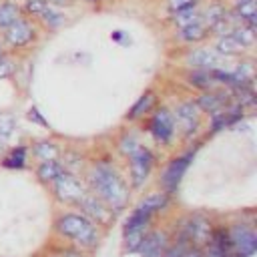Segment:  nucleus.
<instances>
[{
	"label": "nucleus",
	"mask_w": 257,
	"mask_h": 257,
	"mask_svg": "<svg viewBox=\"0 0 257 257\" xmlns=\"http://www.w3.org/2000/svg\"><path fill=\"white\" fill-rule=\"evenodd\" d=\"M169 243H171V231L167 227L153 225L149 229V233L145 235L137 255H141V257H163Z\"/></svg>",
	"instance_id": "dca6fc26"
},
{
	"label": "nucleus",
	"mask_w": 257,
	"mask_h": 257,
	"mask_svg": "<svg viewBox=\"0 0 257 257\" xmlns=\"http://www.w3.org/2000/svg\"><path fill=\"white\" fill-rule=\"evenodd\" d=\"M201 251H203V257H235L231 251V245H229L225 223H221V221L215 223V229Z\"/></svg>",
	"instance_id": "6ab92c4d"
},
{
	"label": "nucleus",
	"mask_w": 257,
	"mask_h": 257,
	"mask_svg": "<svg viewBox=\"0 0 257 257\" xmlns=\"http://www.w3.org/2000/svg\"><path fill=\"white\" fill-rule=\"evenodd\" d=\"M60 153H62V145L54 139H38V141L30 143V147H28V155L36 163L56 161V159H60Z\"/></svg>",
	"instance_id": "412c9836"
},
{
	"label": "nucleus",
	"mask_w": 257,
	"mask_h": 257,
	"mask_svg": "<svg viewBox=\"0 0 257 257\" xmlns=\"http://www.w3.org/2000/svg\"><path fill=\"white\" fill-rule=\"evenodd\" d=\"M199 18H201V4L191 6V8H185V10H179V12H175V14H171V16H169V20H171L173 28L187 26V24H191V22L199 20Z\"/></svg>",
	"instance_id": "2f4dec72"
},
{
	"label": "nucleus",
	"mask_w": 257,
	"mask_h": 257,
	"mask_svg": "<svg viewBox=\"0 0 257 257\" xmlns=\"http://www.w3.org/2000/svg\"><path fill=\"white\" fill-rule=\"evenodd\" d=\"M191 245L187 243V241H183V239H177V237H171V243H169V247H167V251L163 253V257H181L187 249H189Z\"/></svg>",
	"instance_id": "4c0bfd02"
},
{
	"label": "nucleus",
	"mask_w": 257,
	"mask_h": 257,
	"mask_svg": "<svg viewBox=\"0 0 257 257\" xmlns=\"http://www.w3.org/2000/svg\"><path fill=\"white\" fill-rule=\"evenodd\" d=\"M36 22L40 24V28H44L48 32H54V30L62 28L68 22V18H66V12L62 8H54V6L48 4V8L42 12V16Z\"/></svg>",
	"instance_id": "bb28decb"
},
{
	"label": "nucleus",
	"mask_w": 257,
	"mask_h": 257,
	"mask_svg": "<svg viewBox=\"0 0 257 257\" xmlns=\"http://www.w3.org/2000/svg\"><path fill=\"white\" fill-rule=\"evenodd\" d=\"M52 233L58 241L74 245L78 249H84L92 253L104 235V229H100L94 221H90L84 213L78 209H62L52 219Z\"/></svg>",
	"instance_id": "f03ea898"
},
{
	"label": "nucleus",
	"mask_w": 257,
	"mask_h": 257,
	"mask_svg": "<svg viewBox=\"0 0 257 257\" xmlns=\"http://www.w3.org/2000/svg\"><path fill=\"white\" fill-rule=\"evenodd\" d=\"M48 251H52L56 257H90L88 251L84 249H78L74 245H68V243H62V241H56L52 245H46Z\"/></svg>",
	"instance_id": "f704fd0d"
},
{
	"label": "nucleus",
	"mask_w": 257,
	"mask_h": 257,
	"mask_svg": "<svg viewBox=\"0 0 257 257\" xmlns=\"http://www.w3.org/2000/svg\"><path fill=\"white\" fill-rule=\"evenodd\" d=\"M0 34H2V40L0 42L4 44L6 50H10V52H22V50L32 48L38 42V38H40V26H38V22L22 16L14 24H10L6 30H2Z\"/></svg>",
	"instance_id": "9d476101"
},
{
	"label": "nucleus",
	"mask_w": 257,
	"mask_h": 257,
	"mask_svg": "<svg viewBox=\"0 0 257 257\" xmlns=\"http://www.w3.org/2000/svg\"><path fill=\"white\" fill-rule=\"evenodd\" d=\"M159 104V92L155 88H147L143 90L137 100L131 104V108L126 110L124 114V120L126 122H141L145 116H149L153 112V108Z\"/></svg>",
	"instance_id": "aec40b11"
},
{
	"label": "nucleus",
	"mask_w": 257,
	"mask_h": 257,
	"mask_svg": "<svg viewBox=\"0 0 257 257\" xmlns=\"http://www.w3.org/2000/svg\"><path fill=\"white\" fill-rule=\"evenodd\" d=\"M181 257H203V251L199 247H189Z\"/></svg>",
	"instance_id": "79ce46f5"
},
{
	"label": "nucleus",
	"mask_w": 257,
	"mask_h": 257,
	"mask_svg": "<svg viewBox=\"0 0 257 257\" xmlns=\"http://www.w3.org/2000/svg\"><path fill=\"white\" fill-rule=\"evenodd\" d=\"M58 161H60V165H62L64 171L74 173V175H82L84 169H86V163H88L86 157L78 149H62Z\"/></svg>",
	"instance_id": "a878e982"
},
{
	"label": "nucleus",
	"mask_w": 257,
	"mask_h": 257,
	"mask_svg": "<svg viewBox=\"0 0 257 257\" xmlns=\"http://www.w3.org/2000/svg\"><path fill=\"white\" fill-rule=\"evenodd\" d=\"M124 161H126V175L124 177H126V183H128L131 191H141L149 183V179H151V175L157 167L159 157L147 143H143Z\"/></svg>",
	"instance_id": "6e6552de"
},
{
	"label": "nucleus",
	"mask_w": 257,
	"mask_h": 257,
	"mask_svg": "<svg viewBox=\"0 0 257 257\" xmlns=\"http://www.w3.org/2000/svg\"><path fill=\"white\" fill-rule=\"evenodd\" d=\"M213 48H215L221 56H225V58H229V60H233V58H241V56L247 54V50H245V48H243L231 34L213 38Z\"/></svg>",
	"instance_id": "393cba45"
},
{
	"label": "nucleus",
	"mask_w": 257,
	"mask_h": 257,
	"mask_svg": "<svg viewBox=\"0 0 257 257\" xmlns=\"http://www.w3.org/2000/svg\"><path fill=\"white\" fill-rule=\"evenodd\" d=\"M201 18H203L205 26L209 28L211 38L225 36L235 26L225 0H203L201 2Z\"/></svg>",
	"instance_id": "f8f14e48"
},
{
	"label": "nucleus",
	"mask_w": 257,
	"mask_h": 257,
	"mask_svg": "<svg viewBox=\"0 0 257 257\" xmlns=\"http://www.w3.org/2000/svg\"><path fill=\"white\" fill-rule=\"evenodd\" d=\"M28 145H12L8 147L4 153H2V159H0V167L2 169H8V171H22L28 167Z\"/></svg>",
	"instance_id": "4be33fe9"
},
{
	"label": "nucleus",
	"mask_w": 257,
	"mask_h": 257,
	"mask_svg": "<svg viewBox=\"0 0 257 257\" xmlns=\"http://www.w3.org/2000/svg\"><path fill=\"white\" fill-rule=\"evenodd\" d=\"M245 116H247V110H245L243 106H239V104H235V102L227 104L225 108H221V110L209 114L207 137L217 135V133H221V131H225V128H233V126L239 124Z\"/></svg>",
	"instance_id": "2eb2a0df"
},
{
	"label": "nucleus",
	"mask_w": 257,
	"mask_h": 257,
	"mask_svg": "<svg viewBox=\"0 0 257 257\" xmlns=\"http://www.w3.org/2000/svg\"><path fill=\"white\" fill-rule=\"evenodd\" d=\"M74 209H78L80 213H84V215H86L90 221H94L100 229H108V227L114 223V219H116V215H114L96 195H92L90 191L84 193V197L78 201V205H76Z\"/></svg>",
	"instance_id": "4468645a"
},
{
	"label": "nucleus",
	"mask_w": 257,
	"mask_h": 257,
	"mask_svg": "<svg viewBox=\"0 0 257 257\" xmlns=\"http://www.w3.org/2000/svg\"><path fill=\"white\" fill-rule=\"evenodd\" d=\"M197 151H199V143H195V147H187L183 153H179L167 161V165L163 167V171L159 173V179H157L159 189L163 193H167L169 197H177L181 183H183Z\"/></svg>",
	"instance_id": "0eeeda50"
},
{
	"label": "nucleus",
	"mask_w": 257,
	"mask_h": 257,
	"mask_svg": "<svg viewBox=\"0 0 257 257\" xmlns=\"http://www.w3.org/2000/svg\"><path fill=\"white\" fill-rule=\"evenodd\" d=\"M6 52H8V50H6V48H4V44H2V42H0V58H2V56H4V54H6Z\"/></svg>",
	"instance_id": "c03bdc74"
},
{
	"label": "nucleus",
	"mask_w": 257,
	"mask_h": 257,
	"mask_svg": "<svg viewBox=\"0 0 257 257\" xmlns=\"http://www.w3.org/2000/svg\"><path fill=\"white\" fill-rule=\"evenodd\" d=\"M255 30H257V28H251V26H245V24H235L229 34L249 52V50L255 46V34H257Z\"/></svg>",
	"instance_id": "473e14b6"
},
{
	"label": "nucleus",
	"mask_w": 257,
	"mask_h": 257,
	"mask_svg": "<svg viewBox=\"0 0 257 257\" xmlns=\"http://www.w3.org/2000/svg\"><path fill=\"white\" fill-rule=\"evenodd\" d=\"M50 193H52V199L62 205V207H76L78 201L84 197V193L88 191L86 185H84V179L82 175H74V173H68V171H62L50 185H48Z\"/></svg>",
	"instance_id": "9b49d317"
},
{
	"label": "nucleus",
	"mask_w": 257,
	"mask_h": 257,
	"mask_svg": "<svg viewBox=\"0 0 257 257\" xmlns=\"http://www.w3.org/2000/svg\"><path fill=\"white\" fill-rule=\"evenodd\" d=\"M82 2H86V4H98V2H102V0H82Z\"/></svg>",
	"instance_id": "a18cd8bd"
},
{
	"label": "nucleus",
	"mask_w": 257,
	"mask_h": 257,
	"mask_svg": "<svg viewBox=\"0 0 257 257\" xmlns=\"http://www.w3.org/2000/svg\"><path fill=\"white\" fill-rule=\"evenodd\" d=\"M183 82L197 90V92H203V90H211V88H217L219 84L215 82L211 70H195V68H187L185 74H183Z\"/></svg>",
	"instance_id": "b1692460"
},
{
	"label": "nucleus",
	"mask_w": 257,
	"mask_h": 257,
	"mask_svg": "<svg viewBox=\"0 0 257 257\" xmlns=\"http://www.w3.org/2000/svg\"><path fill=\"white\" fill-rule=\"evenodd\" d=\"M40 257H56V255H54L52 251H48V249H44V253H42Z\"/></svg>",
	"instance_id": "37998d69"
},
{
	"label": "nucleus",
	"mask_w": 257,
	"mask_h": 257,
	"mask_svg": "<svg viewBox=\"0 0 257 257\" xmlns=\"http://www.w3.org/2000/svg\"><path fill=\"white\" fill-rule=\"evenodd\" d=\"M173 38L181 46H197V44H205V40H209L211 34H209V28L205 26L203 18H199V20L187 24V26L175 28Z\"/></svg>",
	"instance_id": "a211bd4d"
},
{
	"label": "nucleus",
	"mask_w": 257,
	"mask_h": 257,
	"mask_svg": "<svg viewBox=\"0 0 257 257\" xmlns=\"http://www.w3.org/2000/svg\"><path fill=\"white\" fill-rule=\"evenodd\" d=\"M215 223L217 221L207 211H191V213H185L183 217H179L175 221L173 229H169V231H171V237L183 239L191 247L203 249L215 229Z\"/></svg>",
	"instance_id": "7ed1b4c3"
},
{
	"label": "nucleus",
	"mask_w": 257,
	"mask_h": 257,
	"mask_svg": "<svg viewBox=\"0 0 257 257\" xmlns=\"http://www.w3.org/2000/svg\"><path fill=\"white\" fill-rule=\"evenodd\" d=\"M225 229L235 257H253L257 253V227L253 215H237L225 221Z\"/></svg>",
	"instance_id": "39448f33"
},
{
	"label": "nucleus",
	"mask_w": 257,
	"mask_h": 257,
	"mask_svg": "<svg viewBox=\"0 0 257 257\" xmlns=\"http://www.w3.org/2000/svg\"><path fill=\"white\" fill-rule=\"evenodd\" d=\"M183 64H185V68H195V70H215V68H227L231 64V60L221 56L213 46L197 44V46L185 48Z\"/></svg>",
	"instance_id": "ddd939ff"
},
{
	"label": "nucleus",
	"mask_w": 257,
	"mask_h": 257,
	"mask_svg": "<svg viewBox=\"0 0 257 257\" xmlns=\"http://www.w3.org/2000/svg\"><path fill=\"white\" fill-rule=\"evenodd\" d=\"M46 2L54 8H70V6H74L76 0H46Z\"/></svg>",
	"instance_id": "a19ab883"
},
{
	"label": "nucleus",
	"mask_w": 257,
	"mask_h": 257,
	"mask_svg": "<svg viewBox=\"0 0 257 257\" xmlns=\"http://www.w3.org/2000/svg\"><path fill=\"white\" fill-rule=\"evenodd\" d=\"M18 131V120L12 112H0V155L8 149L12 137Z\"/></svg>",
	"instance_id": "c85d7f7f"
},
{
	"label": "nucleus",
	"mask_w": 257,
	"mask_h": 257,
	"mask_svg": "<svg viewBox=\"0 0 257 257\" xmlns=\"http://www.w3.org/2000/svg\"><path fill=\"white\" fill-rule=\"evenodd\" d=\"M231 70H233L243 82L253 84V78H255V64H253L251 58H247V56L237 58V62H235V66H233Z\"/></svg>",
	"instance_id": "72a5a7b5"
},
{
	"label": "nucleus",
	"mask_w": 257,
	"mask_h": 257,
	"mask_svg": "<svg viewBox=\"0 0 257 257\" xmlns=\"http://www.w3.org/2000/svg\"><path fill=\"white\" fill-rule=\"evenodd\" d=\"M26 118L32 122V124H38V126H42V128H50V124H48V120L44 118V114L36 108V106H30L28 110H26Z\"/></svg>",
	"instance_id": "ea45409f"
},
{
	"label": "nucleus",
	"mask_w": 257,
	"mask_h": 257,
	"mask_svg": "<svg viewBox=\"0 0 257 257\" xmlns=\"http://www.w3.org/2000/svg\"><path fill=\"white\" fill-rule=\"evenodd\" d=\"M173 197H169L167 193H163L161 189L159 191H153L149 195H145L133 209L131 213L126 215L124 223H122V231H131V229H149L153 227L155 219L167 211V207L171 205Z\"/></svg>",
	"instance_id": "20e7f679"
},
{
	"label": "nucleus",
	"mask_w": 257,
	"mask_h": 257,
	"mask_svg": "<svg viewBox=\"0 0 257 257\" xmlns=\"http://www.w3.org/2000/svg\"><path fill=\"white\" fill-rule=\"evenodd\" d=\"M151 229V227H149ZM149 229L141 227V229H131V231H122V251L128 253V255H135L139 253L141 249V243L145 239V235L149 233Z\"/></svg>",
	"instance_id": "7c9ffc66"
},
{
	"label": "nucleus",
	"mask_w": 257,
	"mask_h": 257,
	"mask_svg": "<svg viewBox=\"0 0 257 257\" xmlns=\"http://www.w3.org/2000/svg\"><path fill=\"white\" fill-rule=\"evenodd\" d=\"M195 102L199 106V110L203 114H213L221 108H225L227 104L233 102V96H231V88L227 86H217V88H211V90H203L195 96Z\"/></svg>",
	"instance_id": "f3484780"
},
{
	"label": "nucleus",
	"mask_w": 257,
	"mask_h": 257,
	"mask_svg": "<svg viewBox=\"0 0 257 257\" xmlns=\"http://www.w3.org/2000/svg\"><path fill=\"white\" fill-rule=\"evenodd\" d=\"M16 74V62L12 58V54H4L0 58V80H6V78H12Z\"/></svg>",
	"instance_id": "e433bc0d"
},
{
	"label": "nucleus",
	"mask_w": 257,
	"mask_h": 257,
	"mask_svg": "<svg viewBox=\"0 0 257 257\" xmlns=\"http://www.w3.org/2000/svg\"><path fill=\"white\" fill-rule=\"evenodd\" d=\"M82 179L86 189L92 195H96L114 215H120L124 209H128L133 191L126 183L124 173L114 165L112 159L96 157L88 161Z\"/></svg>",
	"instance_id": "f257e3e1"
},
{
	"label": "nucleus",
	"mask_w": 257,
	"mask_h": 257,
	"mask_svg": "<svg viewBox=\"0 0 257 257\" xmlns=\"http://www.w3.org/2000/svg\"><path fill=\"white\" fill-rule=\"evenodd\" d=\"M48 8V2L46 0H24L20 4V10H22V16L30 18V20H38L42 16V12Z\"/></svg>",
	"instance_id": "c9c22d12"
},
{
	"label": "nucleus",
	"mask_w": 257,
	"mask_h": 257,
	"mask_svg": "<svg viewBox=\"0 0 257 257\" xmlns=\"http://www.w3.org/2000/svg\"><path fill=\"white\" fill-rule=\"evenodd\" d=\"M171 110L177 126V137L183 143H195L203 128V112L199 110L195 98H183Z\"/></svg>",
	"instance_id": "1a4fd4ad"
},
{
	"label": "nucleus",
	"mask_w": 257,
	"mask_h": 257,
	"mask_svg": "<svg viewBox=\"0 0 257 257\" xmlns=\"http://www.w3.org/2000/svg\"><path fill=\"white\" fill-rule=\"evenodd\" d=\"M143 143H145V141H143V137H141V131H137V128H122V131L116 135V139H114V149H116V153H118L122 159H126V157H131Z\"/></svg>",
	"instance_id": "5701e85b"
},
{
	"label": "nucleus",
	"mask_w": 257,
	"mask_h": 257,
	"mask_svg": "<svg viewBox=\"0 0 257 257\" xmlns=\"http://www.w3.org/2000/svg\"><path fill=\"white\" fill-rule=\"evenodd\" d=\"M62 171H64V169H62V165H60L58 159H56V161H42V163H36V167H34V177H36V181H38L40 185L48 187Z\"/></svg>",
	"instance_id": "cd10ccee"
},
{
	"label": "nucleus",
	"mask_w": 257,
	"mask_h": 257,
	"mask_svg": "<svg viewBox=\"0 0 257 257\" xmlns=\"http://www.w3.org/2000/svg\"><path fill=\"white\" fill-rule=\"evenodd\" d=\"M203 0H165V6H167V14H175L179 10H185V8H191V6H197L201 4Z\"/></svg>",
	"instance_id": "58836bf2"
},
{
	"label": "nucleus",
	"mask_w": 257,
	"mask_h": 257,
	"mask_svg": "<svg viewBox=\"0 0 257 257\" xmlns=\"http://www.w3.org/2000/svg\"><path fill=\"white\" fill-rule=\"evenodd\" d=\"M18 18H22L20 4L14 0H0V32L14 24Z\"/></svg>",
	"instance_id": "c756f323"
},
{
	"label": "nucleus",
	"mask_w": 257,
	"mask_h": 257,
	"mask_svg": "<svg viewBox=\"0 0 257 257\" xmlns=\"http://www.w3.org/2000/svg\"><path fill=\"white\" fill-rule=\"evenodd\" d=\"M141 133H147L157 147H171L177 141V126L173 110L167 104H157L149 116H145Z\"/></svg>",
	"instance_id": "423d86ee"
}]
</instances>
